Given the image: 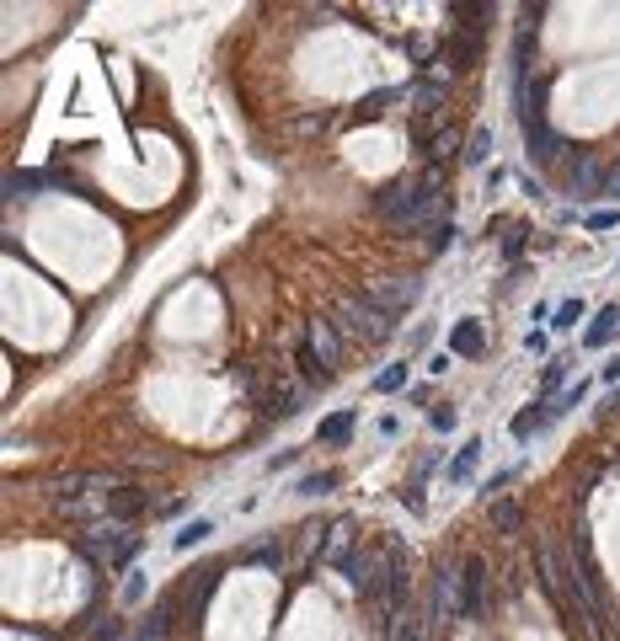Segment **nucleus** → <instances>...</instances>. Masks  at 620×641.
<instances>
[{"mask_svg": "<svg viewBox=\"0 0 620 641\" xmlns=\"http://www.w3.org/2000/svg\"><path fill=\"white\" fill-rule=\"evenodd\" d=\"M615 337H620V305H599V310H594V321L583 326V348H588V353H599V348H610Z\"/></svg>", "mask_w": 620, "mask_h": 641, "instance_id": "obj_11", "label": "nucleus"}, {"mask_svg": "<svg viewBox=\"0 0 620 641\" xmlns=\"http://www.w3.org/2000/svg\"><path fill=\"white\" fill-rule=\"evenodd\" d=\"M353 428H359V417H353V412H332V417H321V428H316V444L337 449V444H348V439H353Z\"/></svg>", "mask_w": 620, "mask_h": 641, "instance_id": "obj_15", "label": "nucleus"}, {"mask_svg": "<svg viewBox=\"0 0 620 641\" xmlns=\"http://www.w3.org/2000/svg\"><path fill=\"white\" fill-rule=\"evenodd\" d=\"M407 380H412V369L396 358V364H385V369L375 374V390H380V396H396V390H407Z\"/></svg>", "mask_w": 620, "mask_h": 641, "instance_id": "obj_21", "label": "nucleus"}, {"mask_svg": "<svg viewBox=\"0 0 620 641\" xmlns=\"http://www.w3.org/2000/svg\"><path fill=\"white\" fill-rule=\"evenodd\" d=\"M449 353H455V358H482V353H487V332H482V321H476V316L455 321V332H449Z\"/></svg>", "mask_w": 620, "mask_h": 641, "instance_id": "obj_12", "label": "nucleus"}, {"mask_svg": "<svg viewBox=\"0 0 620 641\" xmlns=\"http://www.w3.org/2000/svg\"><path fill=\"white\" fill-rule=\"evenodd\" d=\"M492 524H498V529H519V524H524V508L498 503V508H492Z\"/></svg>", "mask_w": 620, "mask_h": 641, "instance_id": "obj_30", "label": "nucleus"}, {"mask_svg": "<svg viewBox=\"0 0 620 641\" xmlns=\"http://www.w3.org/2000/svg\"><path fill=\"white\" fill-rule=\"evenodd\" d=\"M449 246H455V220H439V225H428V257H444Z\"/></svg>", "mask_w": 620, "mask_h": 641, "instance_id": "obj_24", "label": "nucleus"}, {"mask_svg": "<svg viewBox=\"0 0 620 641\" xmlns=\"http://www.w3.org/2000/svg\"><path fill=\"white\" fill-rule=\"evenodd\" d=\"M278 561H284V545H278V540H262V545H246V551H241V567H278Z\"/></svg>", "mask_w": 620, "mask_h": 641, "instance_id": "obj_18", "label": "nucleus"}, {"mask_svg": "<svg viewBox=\"0 0 620 641\" xmlns=\"http://www.w3.org/2000/svg\"><path fill=\"white\" fill-rule=\"evenodd\" d=\"M385 641H428V620L417 615V609H407L401 620H391V636Z\"/></svg>", "mask_w": 620, "mask_h": 641, "instance_id": "obj_19", "label": "nucleus"}, {"mask_svg": "<svg viewBox=\"0 0 620 641\" xmlns=\"http://www.w3.org/2000/svg\"><path fill=\"white\" fill-rule=\"evenodd\" d=\"M599 380H604V385H615V380H620V353H615V358H610V364H604V369H599Z\"/></svg>", "mask_w": 620, "mask_h": 641, "instance_id": "obj_37", "label": "nucleus"}, {"mask_svg": "<svg viewBox=\"0 0 620 641\" xmlns=\"http://www.w3.org/2000/svg\"><path fill=\"white\" fill-rule=\"evenodd\" d=\"M583 401H588V380H578V385H567V390H562V396H556V401H551V412H556V417H562V412H572V406H583Z\"/></svg>", "mask_w": 620, "mask_h": 641, "instance_id": "obj_27", "label": "nucleus"}, {"mask_svg": "<svg viewBox=\"0 0 620 641\" xmlns=\"http://www.w3.org/2000/svg\"><path fill=\"white\" fill-rule=\"evenodd\" d=\"M524 150H530L535 166H551V161H562V150H572V145L540 118V123H524Z\"/></svg>", "mask_w": 620, "mask_h": 641, "instance_id": "obj_9", "label": "nucleus"}, {"mask_svg": "<svg viewBox=\"0 0 620 641\" xmlns=\"http://www.w3.org/2000/svg\"><path fill=\"white\" fill-rule=\"evenodd\" d=\"M449 364H455V353H433V358H428V369H433V374H444Z\"/></svg>", "mask_w": 620, "mask_h": 641, "instance_id": "obj_38", "label": "nucleus"}, {"mask_svg": "<svg viewBox=\"0 0 620 641\" xmlns=\"http://www.w3.org/2000/svg\"><path fill=\"white\" fill-rule=\"evenodd\" d=\"M583 310H588L583 300H562V305H556V321H551V326H562V332H567L572 321H583Z\"/></svg>", "mask_w": 620, "mask_h": 641, "instance_id": "obj_29", "label": "nucleus"}, {"mask_svg": "<svg viewBox=\"0 0 620 641\" xmlns=\"http://www.w3.org/2000/svg\"><path fill=\"white\" fill-rule=\"evenodd\" d=\"M81 551L91 561H102V567H129V561L145 551V535H139L134 524H123V519H102V524H91L81 535Z\"/></svg>", "mask_w": 620, "mask_h": 641, "instance_id": "obj_3", "label": "nucleus"}, {"mask_svg": "<svg viewBox=\"0 0 620 641\" xmlns=\"http://www.w3.org/2000/svg\"><path fill=\"white\" fill-rule=\"evenodd\" d=\"M460 615V567H444L433 577V599H428V625H449Z\"/></svg>", "mask_w": 620, "mask_h": 641, "instance_id": "obj_7", "label": "nucleus"}, {"mask_svg": "<svg viewBox=\"0 0 620 641\" xmlns=\"http://www.w3.org/2000/svg\"><path fill=\"white\" fill-rule=\"evenodd\" d=\"M439 193H444V182L433 177V171L428 177H396V182H385L375 193V214L385 225H396V230H417V225L433 220Z\"/></svg>", "mask_w": 620, "mask_h": 641, "instance_id": "obj_1", "label": "nucleus"}, {"mask_svg": "<svg viewBox=\"0 0 620 641\" xmlns=\"http://www.w3.org/2000/svg\"><path fill=\"white\" fill-rule=\"evenodd\" d=\"M455 145H460V134H455V129H439V139L428 145V155H449Z\"/></svg>", "mask_w": 620, "mask_h": 641, "instance_id": "obj_35", "label": "nucleus"}, {"mask_svg": "<svg viewBox=\"0 0 620 641\" xmlns=\"http://www.w3.org/2000/svg\"><path fill=\"white\" fill-rule=\"evenodd\" d=\"M551 417H556V412H551V401H535V406H524V412H519L514 422H508V433H514L519 444H530V439H535L540 428H546Z\"/></svg>", "mask_w": 620, "mask_h": 641, "instance_id": "obj_13", "label": "nucleus"}, {"mask_svg": "<svg viewBox=\"0 0 620 641\" xmlns=\"http://www.w3.org/2000/svg\"><path fill=\"white\" fill-rule=\"evenodd\" d=\"M604 182H610V171H604L588 150L572 155V177H567V193L572 198H604Z\"/></svg>", "mask_w": 620, "mask_h": 641, "instance_id": "obj_8", "label": "nucleus"}, {"mask_svg": "<svg viewBox=\"0 0 620 641\" xmlns=\"http://www.w3.org/2000/svg\"><path fill=\"white\" fill-rule=\"evenodd\" d=\"M145 593H150V583H145V572H139V577H129V583H123V604H139V599H145Z\"/></svg>", "mask_w": 620, "mask_h": 641, "instance_id": "obj_33", "label": "nucleus"}, {"mask_svg": "<svg viewBox=\"0 0 620 641\" xmlns=\"http://www.w3.org/2000/svg\"><path fill=\"white\" fill-rule=\"evenodd\" d=\"M214 583H220V567H204V572H193V593H188V609H193V620L204 615V604H209Z\"/></svg>", "mask_w": 620, "mask_h": 641, "instance_id": "obj_17", "label": "nucleus"}, {"mask_svg": "<svg viewBox=\"0 0 620 641\" xmlns=\"http://www.w3.org/2000/svg\"><path fill=\"white\" fill-rule=\"evenodd\" d=\"M482 439H471V444H465L460 449V455L455 460H449V471H444V481H449V487H465V481H471V471H476V460H482Z\"/></svg>", "mask_w": 620, "mask_h": 641, "instance_id": "obj_16", "label": "nucleus"}, {"mask_svg": "<svg viewBox=\"0 0 620 641\" xmlns=\"http://www.w3.org/2000/svg\"><path fill=\"white\" fill-rule=\"evenodd\" d=\"M583 225H588V230H615V225H620V209H594Z\"/></svg>", "mask_w": 620, "mask_h": 641, "instance_id": "obj_32", "label": "nucleus"}, {"mask_svg": "<svg viewBox=\"0 0 620 641\" xmlns=\"http://www.w3.org/2000/svg\"><path fill=\"white\" fill-rule=\"evenodd\" d=\"M337 481H343L337 471H310V476H300V487H294V492H300V497H327Z\"/></svg>", "mask_w": 620, "mask_h": 641, "instance_id": "obj_23", "label": "nucleus"}, {"mask_svg": "<svg viewBox=\"0 0 620 641\" xmlns=\"http://www.w3.org/2000/svg\"><path fill=\"white\" fill-rule=\"evenodd\" d=\"M332 326L343 332V342H359V348H380V342L396 332V316H391L385 305H375L369 294H348V300L337 305Z\"/></svg>", "mask_w": 620, "mask_h": 641, "instance_id": "obj_2", "label": "nucleus"}, {"mask_svg": "<svg viewBox=\"0 0 620 641\" xmlns=\"http://www.w3.org/2000/svg\"><path fill=\"white\" fill-rule=\"evenodd\" d=\"M305 396H310V385H305V380L278 385V390H273V401H268V417H278V422H284V417H294V412L305 406Z\"/></svg>", "mask_w": 620, "mask_h": 641, "instance_id": "obj_14", "label": "nucleus"}, {"mask_svg": "<svg viewBox=\"0 0 620 641\" xmlns=\"http://www.w3.org/2000/svg\"><path fill=\"white\" fill-rule=\"evenodd\" d=\"M305 342L316 348L321 364H327V369L337 374V364H343V332H337V326H332L327 316H310V321H305Z\"/></svg>", "mask_w": 620, "mask_h": 641, "instance_id": "obj_10", "label": "nucleus"}, {"mask_svg": "<svg viewBox=\"0 0 620 641\" xmlns=\"http://www.w3.org/2000/svg\"><path fill=\"white\" fill-rule=\"evenodd\" d=\"M407 91H375V97H364L359 102V123H375L380 113H385V102H401Z\"/></svg>", "mask_w": 620, "mask_h": 641, "instance_id": "obj_25", "label": "nucleus"}, {"mask_svg": "<svg viewBox=\"0 0 620 641\" xmlns=\"http://www.w3.org/2000/svg\"><path fill=\"white\" fill-rule=\"evenodd\" d=\"M567 369H572V364H567V358H551V369H546V374H540V390H546V396H551V390H556V385H562V380H567Z\"/></svg>", "mask_w": 620, "mask_h": 641, "instance_id": "obj_31", "label": "nucleus"}, {"mask_svg": "<svg viewBox=\"0 0 620 641\" xmlns=\"http://www.w3.org/2000/svg\"><path fill=\"white\" fill-rule=\"evenodd\" d=\"M514 476H519V465H508V471H498V476H492L487 487H482V497H498V492H503V487H508V481H514Z\"/></svg>", "mask_w": 620, "mask_h": 641, "instance_id": "obj_34", "label": "nucleus"}, {"mask_svg": "<svg viewBox=\"0 0 620 641\" xmlns=\"http://www.w3.org/2000/svg\"><path fill=\"white\" fill-rule=\"evenodd\" d=\"M417 294H423V278H417V273H396V278H375V284H369V300L385 305L391 316L412 310V305H417Z\"/></svg>", "mask_w": 620, "mask_h": 641, "instance_id": "obj_6", "label": "nucleus"}, {"mask_svg": "<svg viewBox=\"0 0 620 641\" xmlns=\"http://www.w3.org/2000/svg\"><path fill=\"white\" fill-rule=\"evenodd\" d=\"M492 604V583H487V561L465 556L460 561V620H482Z\"/></svg>", "mask_w": 620, "mask_h": 641, "instance_id": "obj_5", "label": "nucleus"}, {"mask_svg": "<svg viewBox=\"0 0 620 641\" xmlns=\"http://www.w3.org/2000/svg\"><path fill=\"white\" fill-rule=\"evenodd\" d=\"M455 422H460L455 406H428V428L433 433H455Z\"/></svg>", "mask_w": 620, "mask_h": 641, "instance_id": "obj_28", "label": "nucleus"}, {"mask_svg": "<svg viewBox=\"0 0 620 641\" xmlns=\"http://www.w3.org/2000/svg\"><path fill=\"white\" fill-rule=\"evenodd\" d=\"M123 641H145V636H139V631H134V636H123Z\"/></svg>", "mask_w": 620, "mask_h": 641, "instance_id": "obj_39", "label": "nucleus"}, {"mask_svg": "<svg viewBox=\"0 0 620 641\" xmlns=\"http://www.w3.org/2000/svg\"><path fill=\"white\" fill-rule=\"evenodd\" d=\"M508 236H503V262H519V252L530 246V225H503Z\"/></svg>", "mask_w": 620, "mask_h": 641, "instance_id": "obj_26", "label": "nucleus"}, {"mask_svg": "<svg viewBox=\"0 0 620 641\" xmlns=\"http://www.w3.org/2000/svg\"><path fill=\"white\" fill-rule=\"evenodd\" d=\"M209 535H214V519H193V524H182V529H177V540H172V545H177V556H182V551H193V545H204Z\"/></svg>", "mask_w": 620, "mask_h": 641, "instance_id": "obj_22", "label": "nucleus"}, {"mask_svg": "<svg viewBox=\"0 0 620 641\" xmlns=\"http://www.w3.org/2000/svg\"><path fill=\"white\" fill-rule=\"evenodd\" d=\"M492 161V129L482 123V129L465 134V166H487Z\"/></svg>", "mask_w": 620, "mask_h": 641, "instance_id": "obj_20", "label": "nucleus"}, {"mask_svg": "<svg viewBox=\"0 0 620 641\" xmlns=\"http://www.w3.org/2000/svg\"><path fill=\"white\" fill-rule=\"evenodd\" d=\"M604 198H610V209H620V166H610V182H604Z\"/></svg>", "mask_w": 620, "mask_h": 641, "instance_id": "obj_36", "label": "nucleus"}, {"mask_svg": "<svg viewBox=\"0 0 620 641\" xmlns=\"http://www.w3.org/2000/svg\"><path fill=\"white\" fill-rule=\"evenodd\" d=\"M332 567H337V577H343L353 593H359V599H375L380 583H385V567H391V556L353 545V551H332Z\"/></svg>", "mask_w": 620, "mask_h": 641, "instance_id": "obj_4", "label": "nucleus"}]
</instances>
